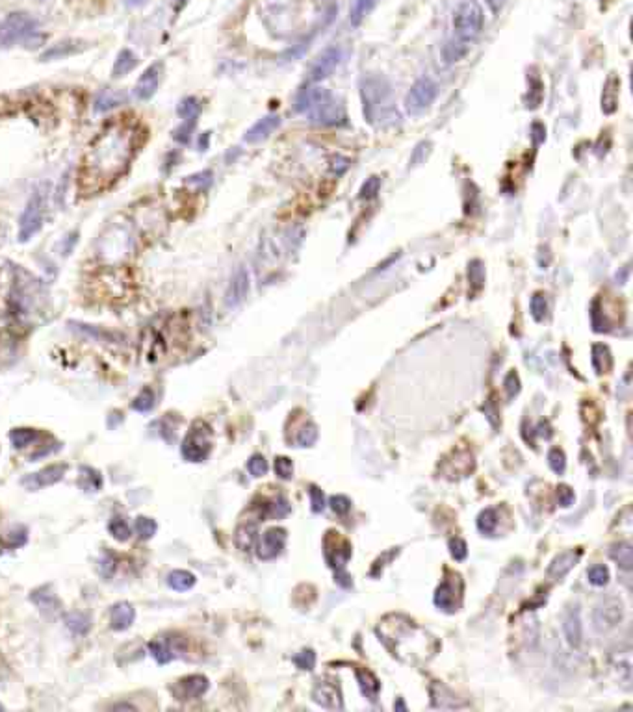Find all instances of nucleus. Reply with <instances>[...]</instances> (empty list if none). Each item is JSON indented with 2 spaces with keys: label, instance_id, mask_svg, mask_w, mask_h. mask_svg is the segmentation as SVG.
Returning a JSON list of instances; mask_svg holds the SVG:
<instances>
[{
  "label": "nucleus",
  "instance_id": "nucleus-1",
  "mask_svg": "<svg viewBox=\"0 0 633 712\" xmlns=\"http://www.w3.org/2000/svg\"><path fill=\"white\" fill-rule=\"evenodd\" d=\"M134 152V136L132 132L125 128H110L101 134L97 141L90 149V165L91 173L99 174L103 179L117 176V174L127 167Z\"/></svg>",
  "mask_w": 633,
  "mask_h": 712
},
{
  "label": "nucleus",
  "instance_id": "nucleus-2",
  "mask_svg": "<svg viewBox=\"0 0 633 712\" xmlns=\"http://www.w3.org/2000/svg\"><path fill=\"white\" fill-rule=\"evenodd\" d=\"M296 112L310 117L318 125H342L345 112L342 104L323 88H307L297 95Z\"/></svg>",
  "mask_w": 633,
  "mask_h": 712
},
{
  "label": "nucleus",
  "instance_id": "nucleus-3",
  "mask_svg": "<svg viewBox=\"0 0 633 712\" xmlns=\"http://www.w3.org/2000/svg\"><path fill=\"white\" fill-rule=\"evenodd\" d=\"M361 96L364 104V115L372 123L375 119H386V115L392 112V90L386 78H364L361 84Z\"/></svg>",
  "mask_w": 633,
  "mask_h": 712
},
{
  "label": "nucleus",
  "instance_id": "nucleus-4",
  "mask_svg": "<svg viewBox=\"0 0 633 712\" xmlns=\"http://www.w3.org/2000/svg\"><path fill=\"white\" fill-rule=\"evenodd\" d=\"M37 36V21L28 13H12L0 24V47H13L17 43H28Z\"/></svg>",
  "mask_w": 633,
  "mask_h": 712
},
{
  "label": "nucleus",
  "instance_id": "nucleus-5",
  "mask_svg": "<svg viewBox=\"0 0 633 712\" xmlns=\"http://www.w3.org/2000/svg\"><path fill=\"white\" fill-rule=\"evenodd\" d=\"M483 24H485V15L476 2H465L453 12V32H455V37L463 41L470 43L472 39H476L481 34Z\"/></svg>",
  "mask_w": 633,
  "mask_h": 712
},
{
  "label": "nucleus",
  "instance_id": "nucleus-6",
  "mask_svg": "<svg viewBox=\"0 0 633 712\" xmlns=\"http://www.w3.org/2000/svg\"><path fill=\"white\" fill-rule=\"evenodd\" d=\"M210 434V427L206 425V423H203V421L193 423L190 432H188L186 438H184V442H182V456H184L188 462L206 460V456L210 455L212 451Z\"/></svg>",
  "mask_w": 633,
  "mask_h": 712
},
{
  "label": "nucleus",
  "instance_id": "nucleus-7",
  "mask_svg": "<svg viewBox=\"0 0 633 712\" xmlns=\"http://www.w3.org/2000/svg\"><path fill=\"white\" fill-rule=\"evenodd\" d=\"M436 95H439V85L433 78H418L405 96V110L412 115L422 114L423 110H428L433 104Z\"/></svg>",
  "mask_w": 633,
  "mask_h": 712
},
{
  "label": "nucleus",
  "instance_id": "nucleus-8",
  "mask_svg": "<svg viewBox=\"0 0 633 712\" xmlns=\"http://www.w3.org/2000/svg\"><path fill=\"white\" fill-rule=\"evenodd\" d=\"M130 247H132V236L128 234V230L125 227H114L110 228L108 232L104 234V238L101 240V247H99V252L104 260L108 262H117L123 256H127L130 252Z\"/></svg>",
  "mask_w": 633,
  "mask_h": 712
},
{
  "label": "nucleus",
  "instance_id": "nucleus-9",
  "mask_svg": "<svg viewBox=\"0 0 633 712\" xmlns=\"http://www.w3.org/2000/svg\"><path fill=\"white\" fill-rule=\"evenodd\" d=\"M43 225V195L41 192H34L26 203L21 221H19V240L28 241L32 236L39 232Z\"/></svg>",
  "mask_w": 633,
  "mask_h": 712
},
{
  "label": "nucleus",
  "instance_id": "nucleus-10",
  "mask_svg": "<svg viewBox=\"0 0 633 712\" xmlns=\"http://www.w3.org/2000/svg\"><path fill=\"white\" fill-rule=\"evenodd\" d=\"M342 58H344V50H342V47H338V45H332V47H327L323 52H321L318 58H316V61L312 63V67H310V72H308V80L310 82H321V80H325L329 74H331L334 69H336L338 65H340V61H342Z\"/></svg>",
  "mask_w": 633,
  "mask_h": 712
},
{
  "label": "nucleus",
  "instance_id": "nucleus-11",
  "mask_svg": "<svg viewBox=\"0 0 633 712\" xmlns=\"http://www.w3.org/2000/svg\"><path fill=\"white\" fill-rule=\"evenodd\" d=\"M622 620V603L616 598H607L596 604L592 612V622L598 631H610Z\"/></svg>",
  "mask_w": 633,
  "mask_h": 712
},
{
  "label": "nucleus",
  "instance_id": "nucleus-12",
  "mask_svg": "<svg viewBox=\"0 0 633 712\" xmlns=\"http://www.w3.org/2000/svg\"><path fill=\"white\" fill-rule=\"evenodd\" d=\"M463 582L459 579V575H453L452 579H446L441 587L434 592V604L446 612H455L461 604V596H463Z\"/></svg>",
  "mask_w": 633,
  "mask_h": 712
},
{
  "label": "nucleus",
  "instance_id": "nucleus-13",
  "mask_svg": "<svg viewBox=\"0 0 633 712\" xmlns=\"http://www.w3.org/2000/svg\"><path fill=\"white\" fill-rule=\"evenodd\" d=\"M351 557V545L348 540L340 538L338 533H329L325 538V558L331 568L336 571H344L345 562Z\"/></svg>",
  "mask_w": 633,
  "mask_h": 712
},
{
  "label": "nucleus",
  "instance_id": "nucleus-14",
  "mask_svg": "<svg viewBox=\"0 0 633 712\" xmlns=\"http://www.w3.org/2000/svg\"><path fill=\"white\" fill-rule=\"evenodd\" d=\"M67 471L66 464H52V466H47L39 469L37 473H32V475H26L21 485L26 488V490H39V488H45V486H52L56 482H60L63 479V475Z\"/></svg>",
  "mask_w": 633,
  "mask_h": 712
},
{
  "label": "nucleus",
  "instance_id": "nucleus-15",
  "mask_svg": "<svg viewBox=\"0 0 633 712\" xmlns=\"http://www.w3.org/2000/svg\"><path fill=\"white\" fill-rule=\"evenodd\" d=\"M284 544H286V531L284 529H270L262 534V538L259 542V547H257V555L262 560H272V558L279 557L284 549Z\"/></svg>",
  "mask_w": 633,
  "mask_h": 712
},
{
  "label": "nucleus",
  "instance_id": "nucleus-16",
  "mask_svg": "<svg viewBox=\"0 0 633 712\" xmlns=\"http://www.w3.org/2000/svg\"><path fill=\"white\" fill-rule=\"evenodd\" d=\"M206 690H208V679L205 675H188L177 682L171 692L177 700L190 701L201 698Z\"/></svg>",
  "mask_w": 633,
  "mask_h": 712
},
{
  "label": "nucleus",
  "instance_id": "nucleus-17",
  "mask_svg": "<svg viewBox=\"0 0 633 712\" xmlns=\"http://www.w3.org/2000/svg\"><path fill=\"white\" fill-rule=\"evenodd\" d=\"M249 294V273L245 267H238L234 271V275L230 278L229 287H227V294H225V305L229 308H236L238 305H241L245 297Z\"/></svg>",
  "mask_w": 633,
  "mask_h": 712
},
{
  "label": "nucleus",
  "instance_id": "nucleus-18",
  "mask_svg": "<svg viewBox=\"0 0 633 712\" xmlns=\"http://www.w3.org/2000/svg\"><path fill=\"white\" fill-rule=\"evenodd\" d=\"M160 84V67L151 65L145 69V72L139 77L138 84L134 88V93L139 101H149L158 90Z\"/></svg>",
  "mask_w": 633,
  "mask_h": 712
},
{
  "label": "nucleus",
  "instance_id": "nucleus-19",
  "mask_svg": "<svg viewBox=\"0 0 633 712\" xmlns=\"http://www.w3.org/2000/svg\"><path fill=\"white\" fill-rule=\"evenodd\" d=\"M563 631L567 636V642L572 647L581 646V638H583V625H581V616H579L578 607H570L563 620Z\"/></svg>",
  "mask_w": 633,
  "mask_h": 712
},
{
  "label": "nucleus",
  "instance_id": "nucleus-20",
  "mask_svg": "<svg viewBox=\"0 0 633 712\" xmlns=\"http://www.w3.org/2000/svg\"><path fill=\"white\" fill-rule=\"evenodd\" d=\"M312 698L318 705L325 706V709H342L340 690L332 682H318L312 692Z\"/></svg>",
  "mask_w": 633,
  "mask_h": 712
},
{
  "label": "nucleus",
  "instance_id": "nucleus-21",
  "mask_svg": "<svg viewBox=\"0 0 633 712\" xmlns=\"http://www.w3.org/2000/svg\"><path fill=\"white\" fill-rule=\"evenodd\" d=\"M279 125H281V117H279V115H265L264 119H260L259 123H254V125L245 132L243 139H245L248 143H259L262 139L270 138V134H272Z\"/></svg>",
  "mask_w": 633,
  "mask_h": 712
},
{
  "label": "nucleus",
  "instance_id": "nucleus-22",
  "mask_svg": "<svg viewBox=\"0 0 633 712\" xmlns=\"http://www.w3.org/2000/svg\"><path fill=\"white\" fill-rule=\"evenodd\" d=\"M134 618H136V612H134L132 604L130 603H117L112 607L110 611V623H112V629L115 631H125L134 623Z\"/></svg>",
  "mask_w": 633,
  "mask_h": 712
},
{
  "label": "nucleus",
  "instance_id": "nucleus-23",
  "mask_svg": "<svg viewBox=\"0 0 633 712\" xmlns=\"http://www.w3.org/2000/svg\"><path fill=\"white\" fill-rule=\"evenodd\" d=\"M80 50H84L82 43L80 41H72V39H67V41H60L52 45L50 48H47L45 52L41 54L43 61H52V60H63V58H69V56L77 54Z\"/></svg>",
  "mask_w": 633,
  "mask_h": 712
},
{
  "label": "nucleus",
  "instance_id": "nucleus-24",
  "mask_svg": "<svg viewBox=\"0 0 633 712\" xmlns=\"http://www.w3.org/2000/svg\"><path fill=\"white\" fill-rule=\"evenodd\" d=\"M468 50H470V43L463 41L459 37H453L442 47V58H444L448 65H452V63H457V61L463 60L468 54Z\"/></svg>",
  "mask_w": 633,
  "mask_h": 712
},
{
  "label": "nucleus",
  "instance_id": "nucleus-25",
  "mask_svg": "<svg viewBox=\"0 0 633 712\" xmlns=\"http://www.w3.org/2000/svg\"><path fill=\"white\" fill-rule=\"evenodd\" d=\"M127 102V95L115 90H103L95 99V112H110Z\"/></svg>",
  "mask_w": 633,
  "mask_h": 712
},
{
  "label": "nucleus",
  "instance_id": "nucleus-26",
  "mask_svg": "<svg viewBox=\"0 0 633 712\" xmlns=\"http://www.w3.org/2000/svg\"><path fill=\"white\" fill-rule=\"evenodd\" d=\"M579 557H581V553H579V551H567V553L559 555V557L555 558L554 562H552V566H550V575H552V577H557V579L565 577V575H567L568 571L576 566V562L579 560Z\"/></svg>",
  "mask_w": 633,
  "mask_h": 712
},
{
  "label": "nucleus",
  "instance_id": "nucleus-27",
  "mask_svg": "<svg viewBox=\"0 0 633 712\" xmlns=\"http://www.w3.org/2000/svg\"><path fill=\"white\" fill-rule=\"evenodd\" d=\"M136 65H138V58H136V54H134L132 50H128V48H123L119 54H117V60H115L114 69H112V74H114L115 78L127 77L128 72L134 71V67Z\"/></svg>",
  "mask_w": 633,
  "mask_h": 712
},
{
  "label": "nucleus",
  "instance_id": "nucleus-28",
  "mask_svg": "<svg viewBox=\"0 0 633 712\" xmlns=\"http://www.w3.org/2000/svg\"><path fill=\"white\" fill-rule=\"evenodd\" d=\"M195 575L186 571V569H175L168 575V584L177 592H186L195 584Z\"/></svg>",
  "mask_w": 633,
  "mask_h": 712
},
{
  "label": "nucleus",
  "instance_id": "nucleus-29",
  "mask_svg": "<svg viewBox=\"0 0 633 712\" xmlns=\"http://www.w3.org/2000/svg\"><path fill=\"white\" fill-rule=\"evenodd\" d=\"M356 679H359V684H361L362 694L366 695L368 700L374 701L375 698H377V694H379L381 689L379 681L375 679L374 673L368 670H356Z\"/></svg>",
  "mask_w": 633,
  "mask_h": 712
},
{
  "label": "nucleus",
  "instance_id": "nucleus-30",
  "mask_svg": "<svg viewBox=\"0 0 633 712\" xmlns=\"http://www.w3.org/2000/svg\"><path fill=\"white\" fill-rule=\"evenodd\" d=\"M149 651L154 658H157L158 664H168L171 658L175 657V646L171 644V640H154L149 644Z\"/></svg>",
  "mask_w": 633,
  "mask_h": 712
},
{
  "label": "nucleus",
  "instance_id": "nucleus-31",
  "mask_svg": "<svg viewBox=\"0 0 633 712\" xmlns=\"http://www.w3.org/2000/svg\"><path fill=\"white\" fill-rule=\"evenodd\" d=\"M377 2H379V0H355L350 12V23L353 24V26H359V24L366 19V15H370L372 10L377 6Z\"/></svg>",
  "mask_w": 633,
  "mask_h": 712
},
{
  "label": "nucleus",
  "instance_id": "nucleus-32",
  "mask_svg": "<svg viewBox=\"0 0 633 712\" xmlns=\"http://www.w3.org/2000/svg\"><path fill=\"white\" fill-rule=\"evenodd\" d=\"M79 486L86 491H97L99 488H101V486H103V479H101L99 471H95V469H91V467L84 466V467H80Z\"/></svg>",
  "mask_w": 633,
  "mask_h": 712
},
{
  "label": "nucleus",
  "instance_id": "nucleus-33",
  "mask_svg": "<svg viewBox=\"0 0 633 712\" xmlns=\"http://www.w3.org/2000/svg\"><path fill=\"white\" fill-rule=\"evenodd\" d=\"M66 625L69 627L71 633L82 636L90 631L91 622H90V618L86 616V614H82V612H71V614H67Z\"/></svg>",
  "mask_w": 633,
  "mask_h": 712
},
{
  "label": "nucleus",
  "instance_id": "nucleus-34",
  "mask_svg": "<svg viewBox=\"0 0 633 712\" xmlns=\"http://www.w3.org/2000/svg\"><path fill=\"white\" fill-rule=\"evenodd\" d=\"M254 540H257V525L254 523H245L238 529L236 533V545L241 551H249L253 547Z\"/></svg>",
  "mask_w": 633,
  "mask_h": 712
},
{
  "label": "nucleus",
  "instance_id": "nucleus-35",
  "mask_svg": "<svg viewBox=\"0 0 633 712\" xmlns=\"http://www.w3.org/2000/svg\"><path fill=\"white\" fill-rule=\"evenodd\" d=\"M610 555L622 569L632 568V544L622 542V544L613 545V547H611Z\"/></svg>",
  "mask_w": 633,
  "mask_h": 712
},
{
  "label": "nucleus",
  "instance_id": "nucleus-36",
  "mask_svg": "<svg viewBox=\"0 0 633 712\" xmlns=\"http://www.w3.org/2000/svg\"><path fill=\"white\" fill-rule=\"evenodd\" d=\"M496 525H498V514H496L494 509H485L477 518V529L481 531L483 534H492L494 533Z\"/></svg>",
  "mask_w": 633,
  "mask_h": 712
},
{
  "label": "nucleus",
  "instance_id": "nucleus-37",
  "mask_svg": "<svg viewBox=\"0 0 633 712\" xmlns=\"http://www.w3.org/2000/svg\"><path fill=\"white\" fill-rule=\"evenodd\" d=\"M32 601H34L41 611L52 612L58 609V599H56L54 593L47 592V590H37V592L32 593Z\"/></svg>",
  "mask_w": 633,
  "mask_h": 712
},
{
  "label": "nucleus",
  "instance_id": "nucleus-38",
  "mask_svg": "<svg viewBox=\"0 0 633 712\" xmlns=\"http://www.w3.org/2000/svg\"><path fill=\"white\" fill-rule=\"evenodd\" d=\"M199 112L201 104L195 96H186V99L179 104V108H177V114L181 115L182 119H197Z\"/></svg>",
  "mask_w": 633,
  "mask_h": 712
},
{
  "label": "nucleus",
  "instance_id": "nucleus-39",
  "mask_svg": "<svg viewBox=\"0 0 633 712\" xmlns=\"http://www.w3.org/2000/svg\"><path fill=\"white\" fill-rule=\"evenodd\" d=\"M134 529H136V534H138L141 540H149L154 536L157 533V521L151 520V518H145V516H139L136 523H134Z\"/></svg>",
  "mask_w": 633,
  "mask_h": 712
},
{
  "label": "nucleus",
  "instance_id": "nucleus-40",
  "mask_svg": "<svg viewBox=\"0 0 633 712\" xmlns=\"http://www.w3.org/2000/svg\"><path fill=\"white\" fill-rule=\"evenodd\" d=\"M37 432L34 429H13L10 432V440L15 447H26L32 442H36Z\"/></svg>",
  "mask_w": 633,
  "mask_h": 712
},
{
  "label": "nucleus",
  "instance_id": "nucleus-41",
  "mask_svg": "<svg viewBox=\"0 0 633 712\" xmlns=\"http://www.w3.org/2000/svg\"><path fill=\"white\" fill-rule=\"evenodd\" d=\"M108 531L117 542H127L130 538V527H128V523L123 518H114V520L110 521Z\"/></svg>",
  "mask_w": 633,
  "mask_h": 712
},
{
  "label": "nucleus",
  "instance_id": "nucleus-42",
  "mask_svg": "<svg viewBox=\"0 0 633 712\" xmlns=\"http://www.w3.org/2000/svg\"><path fill=\"white\" fill-rule=\"evenodd\" d=\"M530 308H531V316L537 319V321H543V319L546 318V312H548L546 295H543V294L533 295V297H531Z\"/></svg>",
  "mask_w": 633,
  "mask_h": 712
},
{
  "label": "nucleus",
  "instance_id": "nucleus-43",
  "mask_svg": "<svg viewBox=\"0 0 633 712\" xmlns=\"http://www.w3.org/2000/svg\"><path fill=\"white\" fill-rule=\"evenodd\" d=\"M587 577H589V582L594 584V587H605L607 581H610V569L605 566H592L589 571H587Z\"/></svg>",
  "mask_w": 633,
  "mask_h": 712
},
{
  "label": "nucleus",
  "instance_id": "nucleus-44",
  "mask_svg": "<svg viewBox=\"0 0 633 712\" xmlns=\"http://www.w3.org/2000/svg\"><path fill=\"white\" fill-rule=\"evenodd\" d=\"M379 190H381L379 176H370V179H366V182H364V184L361 186L359 199H362V201H370V199H374L375 195L379 193Z\"/></svg>",
  "mask_w": 633,
  "mask_h": 712
},
{
  "label": "nucleus",
  "instance_id": "nucleus-45",
  "mask_svg": "<svg viewBox=\"0 0 633 712\" xmlns=\"http://www.w3.org/2000/svg\"><path fill=\"white\" fill-rule=\"evenodd\" d=\"M152 407H154V394L151 389H143L132 403V408L138 412H149Z\"/></svg>",
  "mask_w": 633,
  "mask_h": 712
},
{
  "label": "nucleus",
  "instance_id": "nucleus-46",
  "mask_svg": "<svg viewBox=\"0 0 633 712\" xmlns=\"http://www.w3.org/2000/svg\"><path fill=\"white\" fill-rule=\"evenodd\" d=\"M195 125H197V119H184V123H182V125L175 130V134H173L175 141H179V143L182 145L188 143L190 138H192L193 130H195Z\"/></svg>",
  "mask_w": 633,
  "mask_h": 712
},
{
  "label": "nucleus",
  "instance_id": "nucleus-47",
  "mask_svg": "<svg viewBox=\"0 0 633 712\" xmlns=\"http://www.w3.org/2000/svg\"><path fill=\"white\" fill-rule=\"evenodd\" d=\"M74 329H79L82 334H88L95 340H110L114 341V334L112 332H104V330H99L97 327H90V325H82V323H74Z\"/></svg>",
  "mask_w": 633,
  "mask_h": 712
},
{
  "label": "nucleus",
  "instance_id": "nucleus-48",
  "mask_svg": "<svg viewBox=\"0 0 633 712\" xmlns=\"http://www.w3.org/2000/svg\"><path fill=\"white\" fill-rule=\"evenodd\" d=\"M316 438H318V431H316V427H314L312 423H308L307 427H303L301 431H299V434H297L296 440L301 447H308V445H312V443L316 442Z\"/></svg>",
  "mask_w": 633,
  "mask_h": 712
},
{
  "label": "nucleus",
  "instance_id": "nucleus-49",
  "mask_svg": "<svg viewBox=\"0 0 633 712\" xmlns=\"http://www.w3.org/2000/svg\"><path fill=\"white\" fill-rule=\"evenodd\" d=\"M275 473H277L281 479L288 480L290 477H292V473H294V464H292V460L286 458V456H277V458H275Z\"/></svg>",
  "mask_w": 633,
  "mask_h": 712
},
{
  "label": "nucleus",
  "instance_id": "nucleus-50",
  "mask_svg": "<svg viewBox=\"0 0 633 712\" xmlns=\"http://www.w3.org/2000/svg\"><path fill=\"white\" fill-rule=\"evenodd\" d=\"M548 464L555 473H563L565 471V467H567L565 453H563L561 449H552L548 455Z\"/></svg>",
  "mask_w": 633,
  "mask_h": 712
},
{
  "label": "nucleus",
  "instance_id": "nucleus-51",
  "mask_svg": "<svg viewBox=\"0 0 633 712\" xmlns=\"http://www.w3.org/2000/svg\"><path fill=\"white\" fill-rule=\"evenodd\" d=\"M248 469L251 475H254V477H262V475H265V471H268V462H265V458L262 455H254L251 456V460H249Z\"/></svg>",
  "mask_w": 633,
  "mask_h": 712
},
{
  "label": "nucleus",
  "instance_id": "nucleus-52",
  "mask_svg": "<svg viewBox=\"0 0 633 712\" xmlns=\"http://www.w3.org/2000/svg\"><path fill=\"white\" fill-rule=\"evenodd\" d=\"M294 662H296L297 668H301V670H312L314 664H316V655H314V651H310V649H305V651H301L299 655L294 657Z\"/></svg>",
  "mask_w": 633,
  "mask_h": 712
},
{
  "label": "nucleus",
  "instance_id": "nucleus-53",
  "mask_svg": "<svg viewBox=\"0 0 633 712\" xmlns=\"http://www.w3.org/2000/svg\"><path fill=\"white\" fill-rule=\"evenodd\" d=\"M186 184L201 187V190H206V187L212 184V173L210 171H201V173L197 174H192V176H188L186 179Z\"/></svg>",
  "mask_w": 633,
  "mask_h": 712
},
{
  "label": "nucleus",
  "instance_id": "nucleus-54",
  "mask_svg": "<svg viewBox=\"0 0 633 712\" xmlns=\"http://www.w3.org/2000/svg\"><path fill=\"white\" fill-rule=\"evenodd\" d=\"M450 553L455 560H465L468 555V547L463 538H452L450 540Z\"/></svg>",
  "mask_w": 633,
  "mask_h": 712
},
{
  "label": "nucleus",
  "instance_id": "nucleus-55",
  "mask_svg": "<svg viewBox=\"0 0 633 712\" xmlns=\"http://www.w3.org/2000/svg\"><path fill=\"white\" fill-rule=\"evenodd\" d=\"M329 503H331V509L340 516L348 514L351 509V501L345 496H332Z\"/></svg>",
  "mask_w": 633,
  "mask_h": 712
},
{
  "label": "nucleus",
  "instance_id": "nucleus-56",
  "mask_svg": "<svg viewBox=\"0 0 633 712\" xmlns=\"http://www.w3.org/2000/svg\"><path fill=\"white\" fill-rule=\"evenodd\" d=\"M468 278H470V282L474 284L476 287H481L483 281H485V276H483V267H481V262H472L470 265H468Z\"/></svg>",
  "mask_w": 633,
  "mask_h": 712
},
{
  "label": "nucleus",
  "instance_id": "nucleus-57",
  "mask_svg": "<svg viewBox=\"0 0 633 712\" xmlns=\"http://www.w3.org/2000/svg\"><path fill=\"white\" fill-rule=\"evenodd\" d=\"M310 503H312L314 512H321L325 509V497H323V491L316 486H310Z\"/></svg>",
  "mask_w": 633,
  "mask_h": 712
},
{
  "label": "nucleus",
  "instance_id": "nucleus-58",
  "mask_svg": "<svg viewBox=\"0 0 633 712\" xmlns=\"http://www.w3.org/2000/svg\"><path fill=\"white\" fill-rule=\"evenodd\" d=\"M505 389H507V397L509 399H513L514 395L519 394L520 391V380H519V375L514 372H511L509 375H507L505 378Z\"/></svg>",
  "mask_w": 633,
  "mask_h": 712
},
{
  "label": "nucleus",
  "instance_id": "nucleus-59",
  "mask_svg": "<svg viewBox=\"0 0 633 712\" xmlns=\"http://www.w3.org/2000/svg\"><path fill=\"white\" fill-rule=\"evenodd\" d=\"M557 499L563 507H570L574 501V491L568 488V486H559L557 488Z\"/></svg>",
  "mask_w": 633,
  "mask_h": 712
},
{
  "label": "nucleus",
  "instance_id": "nucleus-60",
  "mask_svg": "<svg viewBox=\"0 0 633 712\" xmlns=\"http://www.w3.org/2000/svg\"><path fill=\"white\" fill-rule=\"evenodd\" d=\"M487 2H489V6L492 12H498V10L505 4V0H487Z\"/></svg>",
  "mask_w": 633,
  "mask_h": 712
},
{
  "label": "nucleus",
  "instance_id": "nucleus-61",
  "mask_svg": "<svg viewBox=\"0 0 633 712\" xmlns=\"http://www.w3.org/2000/svg\"><path fill=\"white\" fill-rule=\"evenodd\" d=\"M127 2L130 4V6H141V4H145L147 0H127Z\"/></svg>",
  "mask_w": 633,
  "mask_h": 712
},
{
  "label": "nucleus",
  "instance_id": "nucleus-62",
  "mask_svg": "<svg viewBox=\"0 0 633 712\" xmlns=\"http://www.w3.org/2000/svg\"><path fill=\"white\" fill-rule=\"evenodd\" d=\"M208 138H210V134H205V136H203V138H201V150H205L206 141H208Z\"/></svg>",
  "mask_w": 633,
  "mask_h": 712
}]
</instances>
